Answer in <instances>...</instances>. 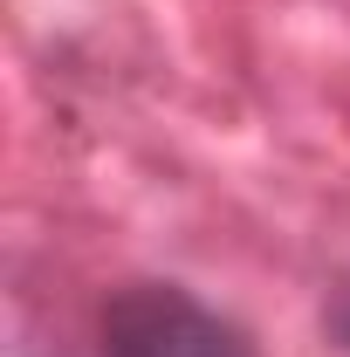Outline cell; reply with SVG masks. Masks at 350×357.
Segmentation results:
<instances>
[{"mask_svg": "<svg viewBox=\"0 0 350 357\" xmlns=\"http://www.w3.org/2000/svg\"><path fill=\"white\" fill-rule=\"evenodd\" d=\"M103 357H254L248 337L185 289H131L103 323Z\"/></svg>", "mask_w": 350, "mask_h": 357, "instance_id": "obj_1", "label": "cell"}, {"mask_svg": "<svg viewBox=\"0 0 350 357\" xmlns=\"http://www.w3.org/2000/svg\"><path fill=\"white\" fill-rule=\"evenodd\" d=\"M337 337L350 344V296H344V310H337Z\"/></svg>", "mask_w": 350, "mask_h": 357, "instance_id": "obj_2", "label": "cell"}]
</instances>
